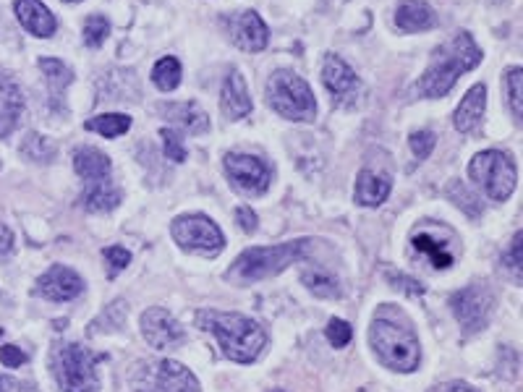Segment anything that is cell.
Listing matches in <instances>:
<instances>
[{
  "instance_id": "obj_1",
  "label": "cell",
  "mask_w": 523,
  "mask_h": 392,
  "mask_svg": "<svg viewBox=\"0 0 523 392\" xmlns=\"http://www.w3.org/2000/svg\"><path fill=\"white\" fill-rule=\"evenodd\" d=\"M482 58L484 53L469 32L456 34L453 40L432 53V61H429L422 79L414 84V92L419 97H427V100H440L456 87L463 74H469L471 68L479 66Z\"/></svg>"
},
{
  "instance_id": "obj_2",
  "label": "cell",
  "mask_w": 523,
  "mask_h": 392,
  "mask_svg": "<svg viewBox=\"0 0 523 392\" xmlns=\"http://www.w3.org/2000/svg\"><path fill=\"white\" fill-rule=\"evenodd\" d=\"M197 325L215 335L223 356L233 364H252L265 351L267 332L244 314L204 309L197 314Z\"/></svg>"
},
{
  "instance_id": "obj_3",
  "label": "cell",
  "mask_w": 523,
  "mask_h": 392,
  "mask_svg": "<svg viewBox=\"0 0 523 392\" xmlns=\"http://www.w3.org/2000/svg\"><path fill=\"white\" fill-rule=\"evenodd\" d=\"M312 241L309 238H296L288 244L278 246H254V249L241 251L236 257V262L228 267L225 278L231 280L233 285H252L270 280L275 275H280L283 270H288L293 262L306 257Z\"/></svg>"
},
{
  "instance_id": "obj_4",
  "label": "cell",
  "mask_w": 523,
  "mask_h": 392,
  "mask_svg": "<svg viewBox=\"0 0 523 392\" xmlns=\"http://www.w3.org/2000/svg\"><path fill=\"white\" fill-rule=\"evenodd\" d=\"M369 343L382 364L393 369V372H416L419 361H422V345L414 330L403 322L393 319H374L369 327Z\"/></svg>"
},
{
  "instance_id": "obj_5",
  "label": "cell",
  "mask_w": 523,
  "mask_h": 392,
  "mask_svg": "<svg viewBox=\"0 0 523 392\" xmlns=\"http://www.w3.org/2000/svg\"><path fill=\"white\" fill-rule=\"evenodd\" d=\"M50 372L63 392H97L100 387L95 356L74 340H61L53 345Z\"/></svg>"
},
{
  "instance_id": "obj_6",
  "label": "cell",
  "mask_w": 523,
  "mask_h": 392,
  "mask_svg": "<svg viewBox=\"0 0 523 392\" xmlns=\"http://www.w3.org/2000/svg\"><path fill=\"white\" fill-rule=\"evenodd\" d=\"M267 105L286 121L312 123L317 118V100L312 87L299 74L280 68L267 79Z\"/></svg>"
},
{
  "instance_id": "obj_7",
  "label": "cell",
  "mask_w": 523,
  "mask_h": 392,
  "mask_svg": "<svg viewBox=\"0 0 523 392\" xmlns=\"http://www.w3.org/2000/svg\"><path fill=\"white\" fill-rule=\"evenodd\" d=\"M469 176L492 202H505L516 191V160L503 149H484L469 163Z\"/></svg>"
},
{
  "instance_id": "obj_8",
  "label": "cell",
  "mask_w": 523,
  "mask_h": 392,
  "mask_svg": "<svg viewBox=\"0 0 523 392\" xmlns=\"http://www.w3.org/2000/svg\"><path fill=\"white\" fill-rule=\"evenodd\" d=\"M131 387L134 392H202L197 377L170 359L139 361L131 372Z\"/></svg>"
},
{
  "instance_id": "obj_9",
  "label": "cell",
  "mask_w": 523,
  "mask_h": 392,
  "mask_svg": "<svg viewBox=\"0 0 523 392\" xmlns=\"http://www.w3.org/2000/svg\"><path fill=\"white\" fill-rule=\"evenodd\" d=\"M170 236L178 246L189 254H199V257H218L225 249L223 230L218 228L215 220L207 215H181L170 225Z\"/></svg>"
},
{
  "instance_id": "obj_10",
  "label": "cell",
  "mask_w": 523,
  "mask_h": 392,
  "mask_svg": "<svg viewBox=\"0 0 523 392\" xmlns=\"http://www.w3.org/2000/svg\"><path fill=\"white\" fill-rule=\"evenodd\" d=\"M450 309L456 314L461 330L474 335V332L484 330V327L490 325L495 298H492V293L484 285H469V288H463L461 293L450 298Z\"/></svg>"
},
{
  "instance_id": "obj_11",
  "label": "cell",
  "mask_w": 523,
  "mask_h": 392,
  "mask_svg": "<svg viewBox=\"0 0 523 392\" xmlns=\"http://www.w3.org/2000/svg\"><path fill=\"white\" fill-rule=\"evenodd\" d=\"M225 173L236 183L238 189L246 191L252 196H262L270 189L272 170L267 168V163L257 155H246V152H231L223 160Z\"/></svg>"
},
{
  "instance_id": "obj_12",
  "label": "cell",
  "mask_w": 523,
  "mask_h": 392,
  "mask_svg": "<svg viewBox=\"0 0 523 392\" xmlns=\"http://www.w3.org/2000/svg\"><path fill=\"white\" fill-rule=\"evenodd\" d=\"M322 84H325L333 102L340 108L354 105L361 95V82L359 76L354 74V68L348 66L340 55L333 53L325 55V63H322Z\"/></svg>"
},
{
  "instance_id": "obj_13",
  "label": "cell",
  "mask_w": 523,
  "mask_h": 392,
  "mask_svg": "<svg viewBox=\"0 0 523 392\" xmlns=\"http://www.w3.org/2000/svg\"><path fill=\"white\" fill-rule=\"evenodd\" d=\"M142 335L155 351H168L184 343V327L165 309H147L142 314Z\"/></svg>"
},
{
  "instance_id": "obj_14",
  "label": "cell",
  "mask_w": 523,
  "mask_h": 392,
  "mask_svg": "<svg viewBox=\"0 0 523 392\" xmlns=\"http://www.w3.org/2000/svg\"><path fill=\"white\" fill-rule=\"evenodd\" d=\"M84 293V280L76 275L71 267H63V264H55L50 267L37 285H34V296H42L45 301H53V304H61V301H74Z\"/></svg>"
},
{
  "instance_id": "obj_15",
  "label": "cell",
  "mask_w": 523,
  "mask_h": 392,
  "mask_svg": "<svg viewBox=\"0 0 523 392\" xmlns=\"http://www.w3.org/2000/svg\"><path fill=\"white\" fill-rule=\"evenodd\" d=\"M228 27H231L228 29L231 42L244 53H262L270 42V29L257 11H244V14L233 16Z\"/></svg>"
},
{
  "instance_id": "obj_16",
  "label": "cell",
  "mask_w": 523,
  "mask_h": 392,
  "mask_svg": "<svg viewBox=\"0 0 523 392\" xmlns=\"http://www.w3.org/2000/svg\"><path fill=\"white\" fill-rule=\"evenodd\" d=\"M220 108L228 121H241L252 113V95L246 87V79L238 68H231V74L225 76L223 92H220Z\"/></svg>"
},
{
  "instance_id": "obj_17",
  "label": "cell",
  "mask_w": 523,
  "mask_h": 392,
  "mask_svg": "<svg viewBox=\"0 0 523 392\" xmlns=\"http://www.w3.org/2000/svg\"><path fill=\"white\" fill-rule=\"evenodd\" d=\"M160 115H165L170 123H176L178 129L191 136H202L210 131V115L204 113L197 102H168L160 105Z\"/></svg>"
},
{
  "instance_id": "obj_18",
  "label": "cell",
  "mask_w": 523,
  "mask_h": 392,
  "mask_svg": "<svg viewBox=\"0 0 523 392\" xmlns=\"http://www.w3.org/2000/svg\"><path fill=\"white\" fill-rule=\"evenodd\" d=\"M16 19L21 21V27L27 29L34 37H53L58 24H55V16L50 14V8L42 3V0H16L14 3Z\"/></svg>"
},
{
  "instance_id": "obj_19",
  "label": "cell",
  "mask_w": 523,
  "mask_h": 392,
  "mask_svg": "<svg viewBox=\"0 0 523 392\" xmlns=\"http://www.w3.org/2000/svg\"><path fill=\"white\" fill-rule=\"evenodd\" d=\"M484 108H487V87L484 84H474L461 100L453 115V126L461 134H476L484 121Z\"/></svg>"
},
{
  "instance_id": "obj_20",
  "label": "cell",
  "mask_w": 523,
  "mask_h": 392,
  "mask_svg": "<svg viewBox=\"0 0 523 392\" xmlns=\"http://www.w3.org/2000/svg\"><path fill=\"white\" fill-rule=\"evenodd\" d=\"M390 189H393L390 176H385V173H380V170L364 168L359 176H356L354 199L361 204V207H380V204L390 196Z\"/></svg>"
},
{
  "instance_id": "obj_21",
  "label": "cell",
  "mask_w": 523,
  "mask_h": 392,
  "mask_svg": "<svg viewBox=\"0 0 523 392\" xmlns=\"http://www.w3.org/2000/svg\"><path fill=\"white\" fill-rule=\"evenodd\" d=\"M435 24L437 16L427 0H401L395 8V27L401 32H429Z\"/></svg>"
},
{
  "instance_id": "obj_22",
  "label": "cell",
  "mask_w": 523,
  "mask_h": 392,
  "mask_svg": "<svg viewBox=\"0 0 523 392\" xmlns=\"http://www.w3.org/2000/svg\"><path fill=\"white\" fill-rule=\"evenodd\" d=\"M21 113H24V100L19 87L0 71V139L14 134L21 123Z\"/></svg>"
},
{
  "instance_id": "obj_23",
  "label": "cell",
  "mask_w": 523,
  "mask_h": 392,
  "mask_svg": "<svg viewBox=\"0 0 523 392\" xmlns=\"http://www.w3.org/2000/svg\"><path fill=\"white\" fill-rule=\"evenodd\" d=\"M74 170L82 181L95 183V181H108L113 165H110V157L105 155V152H100L97 147H76Z\"/></svg>"
},
{
  "instance_id": "obj_24",
  "label": "cell",
  "mask_w": 523,
  "mask_h": 392,
  "mask_svg": "<svg viewBox=\"0 0 523 392\" xmlns=\"http://www.w3.org/2000/svg\"><path fill=\"white\" fill-rule=\"evenodd\" d=\"M121 189H116L108 181H95L87 183V189L82 194V204L89 212H113L121 204Z\"/></svg>"
},
{
  "instance_id": "obj_25",
  "label": "cell",
  "mask_w": 523,
  "mask_h": 392,
  "mask_svg": "<svg viewBox=\"0 0 523 392\" xmlns=\"http://www.w3.org/2000/svg\"><path fill=\"white\" fill-rule=\"evenodd\" d=\"M84 129L92 131V134L105 136V139H118V136H123L131 129V118L121 113H102L97 118H89L84 123Z\"/></svg>"
},
{
  "instance_id": "obj_26",
  "label": "cell",
  "mask_w": 523,
  "mask_h": 392,
  "mask_svg": "<svg viewBox=\"0 0 523 392\" xmlns=\"http://www.w3.org/2000/svg\"><path fill=\"white\" fill-rule=\"evenodd\" d=\"M414 249L419 251V254H424L435 270H448L450 264L456 262L453 254H450V251L445 249V246H442L435 236H427V233H419V236H414Z\"/></svg>"
},
{
  "instance_id": "obj_27",
  "label": "cell",
  "mask_w": 523,
  "mask_h": 392,
  "mask_svg": "<svg viewBox=\"0 0 523 392\" xmlns=\"http://www.w3.org/2000/svg\"><path fill=\"white\" fill-rule=\"evenodd\" d=\"M152 82H155L157 89H163V92H173L181 84V63L173 55L160 58L155 63V68H152Z\"/></svg>"
},
{
  "instance_id": "obj_28",
  "label": "cell",
  "mask_w": 523,
  "mask_h": 392,
  "mask_svg": "<svg viewBox=\"0 0 523 392\" xmlns=\"http://www.w3.org/2000/svg\"><path fill=\"white\" fill-rule=\"evenodd\" d=\"M301 280H304V285L314 293V296H320V298L340 296L338 280H335L333 275H327V272H320V270L304 272V275H301Z\"/></svg>"
},
{
  "instance_id": "obj_29",
  "label": "cell",
  "mask_w": 523,
  "mask_h": 392,
  "mask_svg": "<svg viewBox=\"0 0 523 392\" xmlns=\"http://www.w3.org/2000/svg\"><path fill=\"white\" fill-rule=\"evenodd\" d=\"M503 267L508 270L510 280L516 285L523 283V233L518 230L516 236H513V241H510L508 251L503 254Z\"/></svg>"
},
{
  "instance_id": "obj_30",
  "label": "cell",
  "mask_w": 523,
  "mask_h": 392,
  "mask_svg": "<svg viewBox=\"0 0 523 392\" xmlns=\"http://www.w3.org/2000/svg\"><path fill=\"white\" fill-rule=\"evenodd\" d=\"M448 196H450V199H453V204H458V207H461V210L466 212V215L479 217L484 212L482 202H479V196L471 194V191L466 189V183H461V181L450 183Z\"/></svg>"
},
{
  "instance_id": "obj_31",
  "label": "cell",
  "mask_w": 523,
  "mask_h": 392,
  "mask_svg": "<svg viewBox=\"0 0 523 392\" xmlns=\"http://www.w3.org/2000/svg\"><path fill=\"white\" fill-rule=\"evenodd\" d=\"M505 89H508V105L518 121L523 118V71L518 66H510L505 74Z\"/></svg>"
},
{
  "instance_id": "obj_32",
  "label": "cell",
  "mask_w": 523,
  "mask_h": 392,
  "mask_svg": "<svg viewBox=\"0 0 523 392\" xmlns=\"http://www.w3.org/2000/svg\"><path fill=\"white\" fill-rule=\"evenodd\" d=\"M40 68H42V74L48 76V82H50V87H53V92H61L63 87H68V84L74 82L71 68H68L66 63L55 61V58H42Z\"/></svg>"
},
{
  "instance_id": "obj_33",
  "label": "cell",
  "mask_w": 523,
  "mask_h": 392,
  "mask_svg": "<svg viewBox=\"0 0 523 392\" xmlns=\"http://www.w3.org/2000/svg\"><path fill=\"white\" fill-rule=\"evenodd\" d=\"M21 152H24L29 160H34V163H50L55 155V147H53V142L45 139V136L29 134L27 142L21 144Z\"/></svg>"
},
{
  "instance_id": "obj_34",
  "label": "cell",
  "mask_w": 523,
  "mask_h": 392,
  "mask_svg": "<svg viewBox=\"0 0 523 392\" xmlns=\"http://www.w3.org/2000/svg\"><path fill=\"white\" fill-rule=\"evenodd\" d=\"M110 34V24L102 16H89L87 24H84V45L89 50H97L102 42L108 40Z\"/></svg>"
},
{
  "instance_id": "obj_35",
  "label": "cell",
  "mask_w": 523,
  "mask_h": 392,
  "mask_svg": "<svg viewBox=\"0 0 523 392\" xmlns=\"http://www.w3.org/2000/svg\"><path fill=\"white\" fill-rule=\"evenodd\" d=\"M160 136H163V147H165V157L168 160H173V163H184L186 160V149H184V134L178 129H163L160 131Z\"/></svg>"
},
{
  "instance_id": "obj_36",
  "label": "cell",
  "mask_w": 523,
  "mask_h": 392,
  "mask_svg": "<svg viewBox=\"0 0 523 392\" xmlns=\"http://www.w3.org/2000/svg\"><path fill=\"white\" fill-rule=\"evenodd\" d=\"M408 144H411V152H414L416 160H427L432 155V149H435L437 136L432 131H416V134H411Z\"/></svg>"
},
{
  "instance_id": "obj_37",
  "label": "cell",
  "mask_w": 523,
  "mask_h": 392,
  "mask_svg": "<svg viewBox=\"0 0 523 392\" xmlns=\"http://www.w3.org/2000/svg\"><path fill=\"white\" fill-rule=\"evenodd\" d=\"M325 335H327V340L335 345V348H346V345L351 343V335H354V330H351V325H348L346 319H330V325H327Z\"/></svg>"
},
{
  "instance_id": "obj_38",
  "label": "cell",
  "mask_w": 523,
  "mask_h": 392,
  "mask_svg": "<svg viewBox=\"0 0 523 392\" xmlns=\"http://www.w3.org/2000/svg\"><path fill=\"white\" fill-rule=\"evenodd\" d=\"M105 259H108L110 264V278H116L118 272L129 267L131 254L123 249V246H110V249H105Z\"/></svg>"
},
{
  "instance_id": "obj_39",
  "label": "cell",
  "mask_w": 523,
  "mask_h": 392,
  "mask_svg": "<svg viewBox=\"0 0 523 392\" xmlns=\"http://www.w3.org/2000/svg\"><path fill=\"white\" fill-rule=\"evenodd\" d=\"M0 361L6 366H11V369H16V366L27 364V353L21 351V348H16V345H3V348H0Z\"/></svg>"
},
{
  "instance_id": "obj_40",
  "label": "cell",
  "mask_w": 523,
  "mask_h": 392,
  "mask_svg": "<svg viewBox=\"0 0 523 392\" xmlns=\"http://www.w3.org/2000/svg\"><path fill=\"white\" fill-rule=\"evenodd\" d=\"M236 220H238V225H241V230H244V233H254V230L259 228L257 215H254V212L249 210V207H238Z\"/></svg>"
},
{
  "instance_id": "obj_41",
  "label": "cell",
  "mask_w": 523,
  "mask_h": 392,
  "mask_svg": "<svg viewBox=\"0 0 523 392\" xmlns=\"http://www.w3.org/2000/svg\"><path fill=\"white\" fill-rule=\"evenodd\" d=\"M0 392H37L32 385H27V382H19V379L14 377H3L0 374Z\"/></svg>"
},
{
  "instance_id": "obj_42",
  "label": "cell",
  "mask_w": 523,
  "mask_h": 392,
  "mask_svg": "<svg viewBox=\"0 0 523 392\" xmlns=\"http://www.w3.org/2000/svg\"><path fill=\"white\" fill-rule=\"evenodd\" d=\"M11 246H14V233H11L6 225H0V257H3V254H8V251H11Z\"/></svg>"
},
{
  "instance_id": "obj_43",
  "label": "cell",
  "mask_w": 523,
  "mask_h": 392,
  "mask_svg": "<svg viewBox=\"0 0 523 392\" xmlns=\"http://www.w3.org/2000/svg\"><path fill=\"white\" fill-rule=\"evenodd\" d=\"M448 392H476V390H471L469 385H453Z\"/></svg>"
},
{
  "instance_id": "obj_44",
  "label": "cell",
  "mask_w": 523,
  "mask_h": 392,
  "mask_svg": "<svg viewBox=\"0 0 523 392\" xmlns=\"http://www.w3.org/2000/svg\"><path fill=\"white\" fill-rule=\"evenodd\" d=\"M63 3H82V0H63Z\"/></svg>"
},
{
  "instance_id": "obj_45",
  "label": "cell",
  "mask_w": 523,
  "mask_h": 392,
  "mask_svg": "<svg viewBox=\"0 0 523 392\" xmlns=\"http://www.w3.org/2000/svg\"><path fill=\"white\" fill-rule=\"evenodd\" d=\"M272 392H283V390H272Z\"/></svg>"
},
{
  "instance_id": "obj_46",
  "label": "cell",
  "mask_w": 523,
  "mask_h": 392,
  "mask_svg": "<svg viewBox=\"0 0 523 392\" xmlns=\"http://www.w3.org/2000/svg\"><path fill=\"white\" fill-rule=\"evenodd\" d=\"M0 335H3V330H0Z\"/></svg>"
}]
</instances>
